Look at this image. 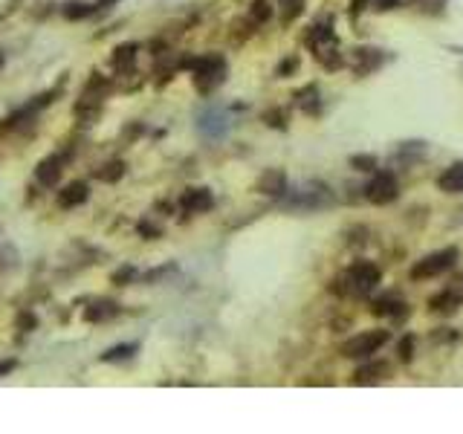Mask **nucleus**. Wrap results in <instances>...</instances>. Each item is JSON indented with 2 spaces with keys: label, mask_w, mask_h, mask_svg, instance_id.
Instances as JSON below:
<instances>
[{
  "label": "nucleus",
  "mask_w": 463,
  "mask_h": 434,
  "mask_svg": "<svg viewBox=\"0 0 463 434\" xmlns=\"http://www.w3.org/2000/svg\"><path fill=\"white\" fill-rule=\"evenodd\" d=\"M400 0H353L351 4V12L359 15L362 9H377V12H388V9H397Z\"/></svg>",
  "instance_id": "nucleus-13"
},
{
  "label": "nucleus",
  "mask_w": 463,
  "mask_h": 434,
  "mask_svg": "<svg viewBox=\"0 0 463 434\" xmlns=\"http://www.w3.org/2000/svg\"><path fill=\"white\" fill-rule=\"evenodd\" d=\"M315 87H307V90H301L299 93V105L307 110V113H319V102H315Z\"/></svg>",
  "instance_id": "nucleus-20"
},
{
  "label": "nucleus",
  "mask_w": 463,
  "mask_h": 434,
  "mask_svg": "<svg viewBox=\"0 0 463 434\" xmlns=\"http://www.w3.org/2000/svg\"><path fill=\"white\" fill-rule=\"evenodd\" d=\"M301 6H304V0H281V18L289 23V20H296L301 15Z\"/></svg>",
  "instance_id": "nucleus-19"
},
{
  "label": "nucleus",
  "mask_w": 463,
  "mask_h": 434,
  "mask_svg": "<svg viewBox=\"0 0 463 434\" xmlns=\"http://www.w3.org/2000/svg\"><path fill=\"white\" fill-rule=\"evenodd\" d=\"M446 289H452V293H455V298H457V301H463V275H457V278H455V281H452Z\"/></svg>",
  "instance_id": "nucleus-24"
},
{
  "label": "nucleus",
  "mask_w": 463,
  "mask_h": 434,
  "mask_svg": "<svg viewBox=\"0 0 463 434\" xmlns=\"http://www.w3.org/2000/svg\"><path fill=\"white\" fill-rule=\"evenodd\" d=\"M351 165L359 168V171H374V168H377V159H374V157H351Z\"/></svg>",
  "instance_id": "nucleus-22"
},
{
  "label": "nucleus",
  "mask_w": 463,
  "mask_h": 434,
  "mask_svg": "<svg viewBox=\"0 0 463 434\" xmlns=\"http://www.w3.org/2000/svg\"><path fill=\"white\" fill-rule=\"evenodd\" d=\"M0 64H4V58H0Z\"/></svg>",
  "instance_id": "nucleus-27"
},
{
  "label": "nucleus",
  "mask_w": 463,
  "mask_h": 434,
  "mask_svg": "<svg viewBox=\"0 0 463 434\" xmlns=\"http://www.w3.org/2000/svg\"><path fill=\"white\" fill-rule=\"evenodd\" d=\"M211 195L206 188H194V191H185V197H183V209L185 211H206V209H211Z\"/></svg>",
  "instance_id": "nucleus-11"
},
{
  "label": "nucleus",
  "mask_w": 463,
  "mask_h": 434,
  "mask_svg": "<svg viewBox=\"0 0 463 434\" xmlns=\"http://www.w3.org/2000/svg\"><path fill=\"white\" fill-rule=\"evenodd\" d=\"M385 376H388V365H385V362H377V365L359 368V371L353 374V382H356V385H371V382L385 379Z\"/></svg>",
  "instance_id": "nucleus-12"
},
{
  "label": "nucleus",
  "mask_w": 463,
  "mask_h": 434,
  "mask_svg": "<svg viewBox=\"0 0 463 434\" xmlns=\"http://www.w3.org/2000/svg\"><path fill=\"white\" fill-rule=\"evenodd\" d=\"M437 185L449 191V195H460L463 191V162H455L452 168H446V174H441Z\"/></svg>",
  "instance_id": "nucleus-10"
},
{
  "label": "nucleus",
  "mask_w": 463,
  "mask_h": 434,
  "mask_svg": "<svg viewBox=\"0 0 463 434\" xmlns=\"http://www.w3.org/2000/svg\"><path fill=\"white\" fill-rule=\"evenodd\" d=\"M61 157H53V159H46L44 165H41V171H38V177H41V183H46V185H53L56 180H58V174H61Z\"/></svg>",
  "instance_id": "nucleus-17"
},
{
  "label": "nucleus",
  "mask_w": 463,
  "mask_h": 434,
  "mask_svg": "<svg viewBox=\"0 0 463 434\" xmlns=\"http://www.w3.org/2000/svg\"><path fill=\"white\" fill-rule=\"evenodd\" d=\"M385 342H388V330H368V333L353 336L351 342H345L342 353L348 359H365V356H374Z\"/></svg>",
  "instance_id": "nucleus-3"
},
{
  "label": "nucleus",
  "mask_w": 463,
  "mask_h": 434,
  "mask_svg": "<svg viewBox=\"0 0 463 434\" xmlns=\"http://www.w3.org/2000/svg\"><path fill=\"white\" fill-rule=\"evenodd\" d=\"M61 206H79V203H84L87 200V185L84 183H72L70 188H64L61 191Z\"/></svg>",
  "instance_id": "nucleus-14"
},
{
  "label": "nucleus",
  "mask_w": 463,
  "mask_h": 434,
  "mask_svg": "<svg viewBox=\"0 0 463 434\" xmlns=\"http://www.w3.org/2000/svg\"><path fill=\"white\" fill-rule=\"evenodd\" d=\"M379 267H374V263H353V267H348L342 275H339L336 281V293L339 296H348V298H368L374 289L379 287Z\"/></svg>",
  "instance_id": "nucleus-1"
},
{
  "label": "nucleus",
  "mask_w": 463,
  "mask_h": 434,
  "mask_svg": "<svg viewBox=\"0 0 463 434\" xmlns=\"http://www.w3.org/2000/svg\"><path fill=\"white\" fill-rule=\"evenodd\" d=\"M15 368V362H0V374H9Z\"/></svg>",
  "instance_id": "nucleus-26"
},
{
  "label": "nucleus",
  "mask_w": 463,
  "mask_h": 434,
  "mask_svg": "<svg viewBox=\"0 0 463 434\" xmlns=\"http://www.w3.org/2000/svg\"><path fill=\"white\" fill-rule=\"evenodd\" d=\"M457 304H460V301L455 298V293H452V289H443L441 296H434V298L429 301V307H431L434 313H452Z\"/></svg>",
  "instance_id": "nucleus-16"
},
{
  "label": "nucleus",
  "mask_w": 463,
  "mask_h": 434,
  "mask_svg": "<svg viewBox=\"0 0 463 434\" xmlns=\"http://www.w3.org/2000/svg\"><path fill=\"white\" fill-rule=\"evenodd\" d=\"M368 200L377 203V206H385V203H391L397 197V180L394 174H388V171H379L371 183H368Z\"/></svg>",
  "instance_id": "nucleus-6"
},
{
  "label": "nucleus",
  "mask_w": 463,
  "mask_h": 434,
  "mask_svg": "<svg viewBox=\"0 0 463 434\" xmlns=\"http://www.w3.org/2000/svg\"><path fill=\"white\" fill-rule=\"evenodd\" d=\"M261 188L266 191V195H284V188H287V180H284V174L281 171H270V174H263V180H261Z\"/></svg>",
  "instance_id": "nucleus-15"
},
{
  "label": "nucleus",
  "mask_w": 463,
  "mask_h": 434,
  "mask_svg": "<svg viewBox=\"0 0 463 434\" xmlns=\"http://www.w3.org/2000/svg\"><path fill=\"white\" fill-rule=\"evenodd\" d=\"M266 15H270V9H266V4H263V0H261V4H255V18H266Z\"/></svg>",
  "instance_id": "nucleus-25"
},
{
  "label": "nucleus",
  "mask_w": 463,
  "mask_h": 434,
  "mask_svg": "<svg viewBox=\"0 0 463 434\" xmlns=\"http://www.w3.org/2000/svg\"><path fill=\"white\" fill-rule=\"evenodd\" d=\"M133 350H136V345H122V348L107 350L105 359H107V362H110V359H128V356H133Z\"/></svg>",
  "instance_id": "nucleus-21"
},
{
  "label": "nucleus",
  "mask_w": 463,
  "mask_h": 434,
  "mask_svg": "<svg viewBox=\"0 0 463 434\" xmlns=\"http://www.w3.org/2000/svg\"><path fill=\"white\" fill-rule=\"evenodd\" d=\"M200 133L209 136V139H221L229 128V116L221 110V107H209L206 113H200V122H197Z\"/></svg>",
  "instance_id": "nucleus-7"
},
{
  "label": "nucleus",
  "mask_w": 463,
  "mask_h": 434,
  "mask_svg": "<svg viewBox=\"0 0 463 434\" xmlns=\"http://www.w3.org/2000/svg\"><path fill=\"white\" fill-rule=\"evenodd\" d=\"M310 46H313V55L319 58L325 67L336 70L339 64H342V58H339V41L333 35V20L315 23V27L310 29Z\"/></svg>",
  "instance_id": "nucleus-2"
},
{
  "label": "nucleus",
  "mask_w": 463,
  "mask_h": 434,
  "mask_svg": "<svg viewBox=\"0 0 463 434\" xmlns=\"http://www.w3.org/2000/svg\"><path fill=\"white\" fill-rule=\"evenodd\" d=\"M374 313L377 316H391V319H400V316H405V301H403V296H397V293H385V296H379L377 301H374Z\"/></svg>",
  "instance_id": "nucleus-8"
},
{
  "label": "nucleus",
  "mask_w": 463,
  "mask_h": 434,
  "mask_svg": "<svg viewBox=\"0 0 463 434\" xmlns=\"http://www.w3.org/2000/svg\"><path fill=\"white\" fill-rule=\"evenodd\" d=\"M116 313H119V307H116V304L102 301V304H96V307H90V310H87V319H90V322H102V319L116 316Z\"/></svg>",
  "instance_id": "nucleus-18"
},
{
  "label": "nucleus",
  "mask_w": 463,
  "mask_h": 434,
  "mask_svg": "<svg viewBox=\"0 0 463 434\" xmlns=\"http://www.w3.org/2000/svg\"><path fill=\"white\" fill-rule=\"evenodd\" d=\"M411 348H414V339H411V336H405L403 345H400V356H403V362H411Z\"/></svg>",
  "instance_id": "nucleus-23"
},
{
  "label": "nucleus",
  "mask_w": 463,
  "mask_h": 434,
  "mask_svg": "<svg viewBox=\"0 0 463 434\" xmlns=\"http://www.w3.org/2000/svg\"><path fill=\"white\" fill-rule=\"evenodd\" d=\"M455 261H457V249H441V252H434L429 258H423L417 267L411 270V278L414 281H420V278H434V275H443L446 270L455 267Z\"/></svg>",
  "instance_id": "nucleus-5"
},
{
  "label": "nucleus",
  "mask_w": 463,
  "mask_h": 434,
  "mask_svg": "<svg viewBox=\"0 0 463 434\" xmlns=\"http://www.w3.org/2000/svg\"><path fill=\"white\" fill-rule=\"evenodd\" d=\"M191 70H194V81H197V87L203 90V93H209V90H214L217 84L223 81V76H226V64H223V58H200V61H191Z\"/></svg>",
  "instance_id": "nucleus-4"
},
{
  "label": "nucleus",
  "mask_w": 463,
  "mask_h": 434,
  "mask_svg": "<svg viewBox=\"0 0 463 434\" xmlns=\"http://www.w3.org/2000/svg\"><path fill=\"white\" fill-rule=\"evenodd\" d=\"M382 61H385V58L379 55V50H368V46H362V50H353V58H351V64H353V70L359 72V76H368V72H374Z\"/></svg>",
  "instance_id": "nucleus-9"
}]
</instances>
